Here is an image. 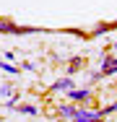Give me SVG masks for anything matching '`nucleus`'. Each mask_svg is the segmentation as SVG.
<instances>
[{
    "label": "nucleus",
    "instance_id": "obj_1",
    "mask_svg": "<svg viewBox=\"0 0 117 122\" xmlns=\"http://www.w3.org/2000/svg\"><path fill=\"white\" fill-rule=\"evenodd\" d=\"M73 122H104L99 117L96 109H89V107H78L75 114H73Z\"/></svg>",
    "mask_w": 117,
    "mask_h": 122
},
{
    "label": "nucleus",
    "instance_id": "obj_6",
    "mask_svg": "<svg viewBox=\"0 0 117 122\" xmlns=\"http://www.w3.org/2000/svg\"><path fill=\"white\" fill-rule=\"evenodd\" d=\"M75 109H78L75 104H60V107H57V114H60V117H65V120H73Z\"/></svg>",
    "mask_w": 117,
    "mask_h": 122
},
{
    "label": "nucleus",
    "instance_id": "obj_10",
    "mask_svg": "<svg viewBox=\"0 0 117 122\" xmlns=\"http://www.w3.org/2000/svg\"><path fill=\"white\" fill-rule=\"evenodd\" d=\"M0 94H3V96H11V94H13V86H11V83H8V86H3V88H0Z\"/></svg>",
    "mask_w": 117,
    "mask_h": 122
},
{
    "label": "nucleus",
    "instance_id": "obj_9",
    "mask_svg": "<svg viewBox=\"0 0 117 122\" xmlns=\"http://www.w3.org/2000/svg\"><path fill=\"white\" fill-rule=\"evenodd\" d=\"M0 70H5V73H11V75H18V68L16 65H8V62H0Z\"/></svg>",
    "mask_w": 117,
    "mask_h": 122
},
{
    "label": "nucleus",
    "instance_id": "obj_4",
    "mask_svg": "<svg viewBox=\"0 0 117 122\" xmlns=\"http://www.w3.org/2000/svg\"><path fill=\"white\" fill-rule=\"evenodd\" d=\"M68 96L73 101H81V104H89L91 101V88H70Z\"/></svg>",
    "mask_w": 117,
    "mask_h": 122
},
{
    "label": "nucleus",
    "instance_id": "obj_7",
    "mask_svg": "<svg viewBox=\"0 0 117 122\" xmlns=\"http://www.w3.org/2000/svg\"><path fill=\"white\" fill-rule=\"evenodd\" d=\"M68 70H70V73L83 70V57H73V60H70V65H68Z\"/></svg>",
    "mask_w": 117,
    "mask_h": 122
},
{
    "label": "nucleus",
    "instance_id": "obj_3",
    "mask_svg": "<svg viewBox=\"0 0 117 122\" xmlns=\"http://www.w3.org/2000/svg\"><path fill=\"white\" fill-rule=\"evenodd\" d=\"M70 88H75L73 78H57V81H55V83L49 86V91H55V94H60V91H63V94H68Z\"/></svg>",
    "mask_w": 117,
    "mask_h": 122
},
{
    "label": "nucleus",
    "instance_id": "obj_2",
    "mask_svg": "<svg viewBox=\"0 0 117 122\" xmlns=\"http://www.w3.org/2000/svg\"><path fill=\"white\" fill-rule=\"evenodd\" d=\"M16 112H21V114H29V117H37L39 114V107H34V104H18V99H11L8 101Z\"/></svg>",
    "mask_w": 117,
    "mask_h": 122
},
{
    "label": "nucleus",
    "instance_id": "obj_5",
    "mask_svg": "<svg viewBox=\"0 0 117 122\" xmlns=\"http://www.w3.org/2000/svg\"><path fill=\"white\" fill-rule=\"evenodd\" d=\"M0 34H18V24L11 18H0Z\"/></svg>",
    "mask_w": 117,
    "mask_h": 122
},
{
    "label": "nucleus",
    "instance_id": "obj_8",
    "mask_svg": "<svg viewBox=\"0 0 117 122\" xmlns=\"http://www.w3.org/2000/svg\"><path fill=\"white\" fill-rule=\"evenodd\" d=\"M96 112H99V117H101V120H104L107 114H115V112H117V101H115V104H109V107H101V109H96Z\"/></svg>",
    "mask_w": 117,
    "mask_h": 122
},
{
    "label": "nucleus",
    "instance_id": "obj_11",
    "mask_svg": "<svg viewBox=\"0 0 117 122\" xmlns=\"http://www.w3.org/2000/svg\"><path fill=\"white\" fill-rule=\"evenodd\" d=\"M0 122H3V120H0Z\"/></svg>",
    "mask_w": 117,
    "mask_h": 122
}]
</instances>
